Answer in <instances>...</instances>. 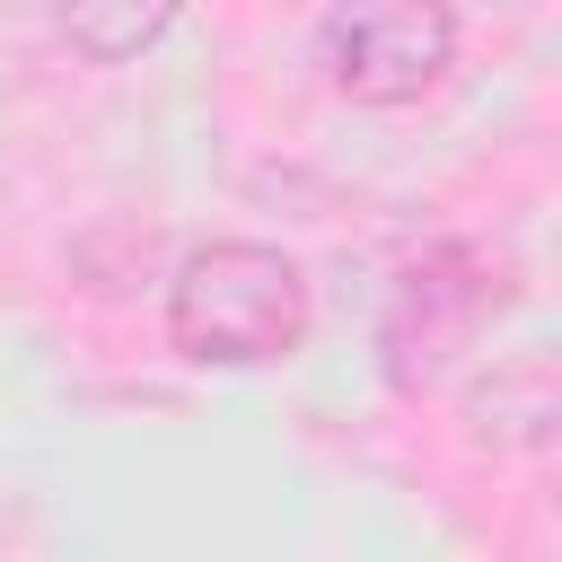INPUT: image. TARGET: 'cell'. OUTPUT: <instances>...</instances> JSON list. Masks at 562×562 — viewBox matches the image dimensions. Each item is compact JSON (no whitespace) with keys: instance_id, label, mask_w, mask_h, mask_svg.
Masks as SVG:
<instances>
[{"instance_id":"obj_1","label":"cell","mask_w":562,"mask_h":562,"mask_svg":"<svg viewBox=\"0 0 562 562\" xmlns=\"http://www.w3.org/2000/svg\"><path fill=\"white\" fill-rule=\"evenodd\" d=\"M167 342L193 369H263L307 342V272L281 246L220 237L167 281Z\"/></svg>"},{"instance_id":"obj_2","label":"cell","mask_w":562,"mask_h":562,"mask_svg":"<svg viewBox=\"0 0 562 562\" xmlns=\"http://www.w3.org/2000/svg\"><path fill=\"white\" fill-rule=\"evenodd\" d=\"M316 61L351 105H422L457 70V9L448 0H334L316 18Z\"/></svg>"},{"instance_id":"obj_3","label":"cell","mask_w":562,"mask_h":562,"mask_svg":"<svg viewBox=\"0 0 562 562\" xmlns=\"http://www.w3.org/2000/svg\"><path fill=\"white\" fill-rule=\"evenodd\" d=\"M483 307H492V290H483V263H474L465 246H430L422 263H404L395 290H386V316H378L386 378H395V386L439 378V369L474 342Z\"/></svg>"},{"instance_id":"obj_4","label":"cell","mask_w":562,"mask_h":562,"mask_svg":"<svg viewBox=\"0 0 562 562\" xmlns=\"http://www.w3.org/2000/svg\"><path fill=\"white\" fill-rule=\"evenodd\" d=\"M184 0H53V26L88 53V61H132L176 26Z\"/></svg>"}]
</instances>
